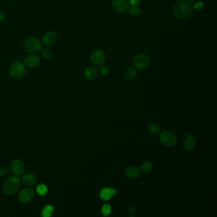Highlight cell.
Returning <instances> with one entry per match:
<instances>
[{
    "instance_id": "18",
    "label": "cell",
    "mask_w": 217,
    "mask_h": 217,
    "mask_svg": "<svg viewBox=\"0 0 217 217\" xmlns=\"http://www.w3.org/2000/svg\"><path fill=\"white\" fill-rule=\"evenodd\" d=\"M124 75L126 78L128 80L131 81L134 79V78L136 76V69L133 66H129L126 68V71H125Z\"/></svg>"
},
{
    "instance_id": "3",
    "label": "cell",
    "mask_w": 217,
    "mask_h": 217,
    "mask_svg": "<svg viewBox=\"0 0 217 217\" xmlns=\"http://www.w3.org/2000/svg\"><path fill=\"white\" fill-rule=\"evenodd\" d=\"M25 49L29 53H36L41 48V41L35 36L29 37L24 43Z\"/></svg>"
},
{
    "instance_id": "27",
    "label": "cell",
    "mask_w": 217,
    "mask_h": 217,
    "mask_svg": "<svg viewBox=\"0 0 217 217\" xmlns=\"http://www.w3.org/2000/svg\"><path fill=\"white\" fill-rule=\"evenodd\" d=\"M9 170L8 168L6 167H3L2 169H0V176H3L8 174Z\"/></svg>"
},
{
    "instance_id": "30",
    "label": "cell",
    "mask_w": 217,
    "mask_h": 217,
    "mask_svg": "<svg viewBox=\"0 0 217 217\" xmlns=\"http://www.w3.org/2000/svg\"><path fill=\"white\" fill-rule=\"evenodd\" d=\"M140 3V0H130L131 5H138Z\"/></svg>"
},
{
    "instance_id": "10",
    "label": "cell",
    "mask_w": 217,
    "mask_h": 217,
    "mask_svg": "<svg viewBox=\"0 0 217 217\" xmlns=\"http://www.w3.org/2000/svg\"><path fill=\"white\" fill-rule=\"evenodd\" d=\"M112 7L118 12H124L128 10L129 3L127 0H112Z\"/></svg>"
},
{
    "instance_id": "21",
    "label": "cell",
    "mask_w": 217,
    "mask_h": 217,
    "mask_svg": "<svg viewBox=\"0 0 217 217\" xmlns=\"http://www.w3.org/2000/svg\"><path fill=\"white\" fill-rule=\"evenodd\" d=\"M141 169H142V172L144 173H149L152 169V164L149 161H145L142 164Z\"/></svg>"
},
{
    "instance_id": "32",
    "label": "cell",
    "mask_w": 217,
    "mask_h": 217,
    "mask_svg": "<svg viewBox=\"0 0 217 217\" xmlns=\"http://www.w3.org/2000/svg\"><path fill=\"white\" fill-rule=\"evenodd\" d=\"M189 1H190V2H193L194 0H189Z\"/></svg>"
},
{
    "instance_id": "29",
    "label": "cell",
    "mask_w": 217,
    "mask_h": 217,
    "mask_svg": "<svg viewBox=\"0 0 217 217\" xmlns=\"http://www.w3.org/2000/svg\"><path fill=\"white\" fill-rule=\"evenodd\" d=\"M136 211V208L134 206H131L129 209V213L130 215H133Z\"/></svg>"
},
{
    "instance_id": "2",
    "label": "cell",
    "mask_w": 217,
    "mask_h": 217,
    "mask_svg": "<svg viewBox=\"0 0 217 217\" xmlns=\"http://www.w3.org/2000/svg\"><path fill=\"white\" fill-rule=\"evenodd\" d=\"M20 187V180L17 176H11L5 180L3 189L5 193L8 195H13L17 193Z\"/></svg>"
},
{
    "instance_id": "17",
    "label": "cell",
    "mask_w": 217,
    "mask_h": 217,
    "mask_svg": "<svg viewBox=\"0 0 217 217\" xmlns=\"http://www.w3.org/2000/svg\"><path fill=\"white\" fill-rule=\"evenodd\" d=\"M139 175V171L138 167L134 166L129 167L126 171V175L130 179H135L138 177Z\"/></svg>"
},
{
    "instance_id": "13",
    "label": "cell",
    "mask_w": 217,
    "mask_h": 217,
    "mask_svg": "<svg viewBox=\"0 0 217 217\" xmlns=\"http://www.w3.org/2000/svg\"><path fill=\"white\" fill-rule=\"evenodd\" d=\"M184 144H185V147L187 150H192L196 147V137L192 134L187 135L185 138V141H184Z\"/></svg>"
},
{
    "instance_id": "24",
    "label": "cell",
    "mask_w": 217,
    "mask_h": 217,
    "mask_svg": "<svg viewBox=\"0 0 217 217\" xmlns=\"http://www.w3.org/2000/svg\"><path fill=\"white\" fill-rule=\"evenodd\" d=\"M41 55L47 59H50L52 57V53L47 48H43L41 50Z\"/></svg>"
},
{
    "instance_id": "1",
    "label": "cell",
    "mask_w": 217,
    "mask_h": 217,
    "mask_svg": "<svg viewBox=\"0 0 217 217\" xmlns=\"http://www.w3.org/2000/svg\"><path fill=\"white\" fill-rule=\"evenodd\" d=\"M193 12L192 5L185 0L178 2L173 8V12L178 19H185L188 18Z\"/></svg>"
},
{
    "instance_id": "9",
    "label": "cell",
    "mask_w": 217,
    "mask_h": 217,
    "mask_svg": "<svg viewBox=\"0 0 217 217\" xmlns=\"http://www.w3.org/2000/svg\"><path fill=\"white\" fill-rule=\"evenodd\" d=\"M11 169H12L14 174L17 176H19L23 174L26 168L24 163L23 161L19 159H16L12 162Z\"/></svg>"
},
{
    "instance_id": "15",
    "label": "cell",
    "mask_w": 217,
    "mask_h": 217,
    "mask_svg": "<svg viewBox=\"0 0 217 217\" xmlns=\"http://www.w3.org/2000/svg\"><path fill=\"white\" fill-rule=\"evenodd\" d=\"M98 75V70L95 66H89L85 69V76L87 79L92 80L97 78Z\"/></svg>"
},
{
    "instance_id": "6",
    "label": "cell",
    "mask_w": 217,
    "mask_h": 217,
    "mask_svg": "<svg viewBox=\"0 0 217 217\" xmlns=\"http://www.w3.org/2000/svg\"><path fill=\"white\" fill-rule=\"evenodd\" d=\"M160 142L167 146L175 145L176 143V138L175 134L170 131L162 132L159 136Z\"/></svg>"
},
{
    "instance_id": "7",
    "label": "cell",
    "mask_w": 217,
    "mask_h": 217,
    "mask_svg": "<svg viewBox=\"0 0 217 217\" xmlns=\"http://www.w3.org/2000/svg\"><path fill=\"white\" fill-rule=\"evenodd\" d=\"M34 195L33 190L29 188H26L23 189L20 192L19 195V199L21 203H28L33 199Z\"/></svg>"
},
{
    "instance_id": "4",
    "label": "cell",
    "mask_w": 217,
    "mask_h": 217,
    "mask_svg": "<svg viewBox=\"0 0 217 217\" xmlns=\"http://www.w3.org/2000/svg\"><path fill=\"white\" fill-rule=\"evenodd\" d=\"M150 64V58L146 54H139L134 59V64L136 68L139 69L147 68Z\"/></svg>"
},
{
    "instance_id": "20",
    "label": "cell",
    "mask_w": 217,
    "mask_h": 217,
    "mask_svg": "<svg viewBox=\"0 0 217 217\" xmlns=\"http://www.w3.org/2000/svg\"><path fill=\"white\" fill-rule=\"evenodd\" d=\"M128 10L129 13L133 16H139L142 14V11L138 7H137V5H131L129 7Z\"/></svg>"
},
{
    "instance_id": "22",
    "label": "cell",
    "mask_w": 217,
    "mask_h": 217,
    "mask_svg": "<svg viewBox=\"0 0 217 217\" xmlns=\"http://www.w3.org/2000/svg\"><path fill=\"white\" fill-rule=\"evenodd\" d=\"M148 131L152 134H157L160 132V127L156 124H151L148 126Z\"/></svg>"
},
{
    "instance_id": "16",
    "label": "cell",
    "mask_w": 217,
    "mask_h": 217,
    "mask_svg": "<svg viewBox=\"0 0 217 217\" xmlns=\"http://www.w3.org/2000/svg\"><path fill=\"white\" fill-rule=\"evenodd\" d=\"M116 194V190L112 188H105L100 192V197L104 200H109L113 195Z\"/></svg>"
},
{
    "instance_id": "12",
    "label": "cell",
    "mask_w": 217,
    "mask_h": 217,
    "mask_svg": "<svg viewBox=\"0 0 217 217\" xmlns=\"http://www.w3.org/2000/svg\"><path fill=\"white\" fill-rule=\"evenodd\" d=\"M40 60L39 57L35 55L27 56L24 58V64L28 68H35L40 64Z\"/></svg>"
},
{
    "instance_id": "26",
    "label": "cell",
    "mask_w": 217,
    "mask_h": 217,
    "mask_svg": "<svg viewBox=\"0 0 217 217\" xmlns=\"http://www.w3.org/2000/svg\"><path fill=\"white\" fill-rule=\"evenodd\" d=\"M99 71L104 76H107L110 73V69L108 68V66H106V65L102 64H101L99 67Z\"/></svg>"
},
{
    "instance_id": "14",
    "label": "cell",
    "mask_w": 217,
    "mask_h": 217,
    "mask_svg": "<svg viewBox=\"0 0 217 217\" xmlns=\"http://www.w3.org/2000/svg\"><path fill=\"white\" fill-rule=\"evenodd\" d=\"M22 181L24 185L27 186H32L34 185L37 182V177L34 174L28 173V174L25 175L23 177Z\"/></svg>"
},
{
    "instance_id": "19",
    "label": "cell",
    "mask_w": 217,
    "mask_h": 217,
    "mask_svg": "<svg viewBox=\"0 0 217 217\" xmlns=\"http://www.w3.org/2000/svg\"><path fill=\"white\" fill-rule=\"evenodd\" d=\"M53 212V207L52 205H47L43 208L42 211L41 216L43 217H49Z\"/></svg>"
},
{
    "instance_id": "28",
    "label": "cell",
    "mask_w": 217,
    "mask_h": 217,
    "mask_svg": "<svg viewBox=\"0 0 217 217\" xmlns=\"http://www.w3.org/2000/svg\"><path fill=\"white\" fill-rule=\"evenodd\" d=\"M203 3L202 2H197L194 5V8L197 10H200L203 7Z\"/></svg>"
},
{
    "instance_id": "31",
    "label": "cell",
    "mask_w": 217,
    "mask_h": 217,
    "mask_svg": "<svg viewBox=\"0 0 217 217\" xmlns=\"http://www.w3.org/2000/svg\"><path fill=\"white\" fill-rule=\"evenodd\" d=\"M5 20V17L4 15L2 12H0V23H3V22H4Z\"/></svg>"
},
{
    "instance_id": "8",
    "label": "cell",
    "mask_w": 217,
    "mask_h": 217,
    "mask_svg": "<svg viewBox=\"0 0 217 217\" xmlns=\"http://www.w3.org/2000/svg\"><path fill=\"white\" fill-rule=\"evenodd\" d=\"M105 53L101 50H95L91 53V61L94 64L101 65L105 61Z\"/></svg>"
},
{
    "instance_id": "5",
    "label": "cell",
    "mask_w": 217,
    "mask_h": 217,
    "mask_svg": "<svg viewBox=\"0 0 217 217\" xmlns=\"http://www.w3.org/2000/svg\"><path fill=\"white\" fill-rule=\"evenodd\" d=\"M26 73V68L24 65L19 63L16 62L14 63L10 68V74L15 78H20L23 77Z\"/></svg>"
},
{
    "instance_id": "23",
    "label": "cell",
    "mask_w": 217,
    "mask_h": 217,
    "mask_svg": "<svg viewBox=\"0 0 217 217\" xmlns=\"http://www.w3.org/2000/svg\"><path fill=\"white\" fill-rule=\"evenodd\" d=\"M36 192L40 196H44L48 192L47 187L44 184H41L36 188Z\"/></svg>"
},
{
    "instance_id": "25",
    "label": "cell",
    "mask_w": 217,
    "mask_h": 217,
    "mask_svg": "<svg viewBox=\"0 0 217 217\" xmlns=\"http://www.w3.org/2000/svg\"><path fill=\"white\" fill-rule=\"evenodd\" d=\"M111 211H112V208L109 204L104 205L103 207L102 208V209H101L102 215L105 216L109 215L111 213Z\"/></svg>"
},
{
    "instance_id": "11",
    "label": "cell",
    "mask_w": 217,
    "mask_h": 217,
    "mask_svg": "<svg viewBox=\"0 0 217 217\" xmlns=\"http://www.w3.org/2000/svg\"><path fill=\"white\" fill-rule=\"evenodd\" d=\"M57 35L56 32L50 31L47 32V34L43 37L42 41L45 46L50 47L56 43L57 40Z\"/></svg>"
}]
</instances>
